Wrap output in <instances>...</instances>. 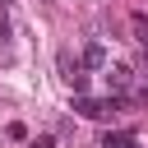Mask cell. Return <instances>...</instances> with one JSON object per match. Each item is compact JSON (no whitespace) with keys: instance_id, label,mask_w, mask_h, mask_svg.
<instances>
[{"instance_id":"cell-6","label":"cell","mask_w":148,"mask_h":148,"mask_svg":"<svg viewBox=\"0 0 148 148\" xmlns=\"http://www.w3.org/2000/svg\"><path fill=\"white\" fill-rule=\"evenodd\" d=\"M28 148H56V139L51 134H37V139H28Z\"/></svg>"},{"instance_id":"cell-3","label":"cell","mask_w":148,"mask_h":148,"mask_svg":"<svg viewBox=\"0 0 148 148\" xmlns=\"http://www.w3.org/2000/svg\"><path fill=\"white\" fill-rule=\"evenodd\" d=\"M97 148H143V139H139L134 130H106Z\"/></svg>"},{"instance_id":"cell-4","label":"cell","mask_w":148,"mask_h":148,"mask_svg":"<svg viewBox=\"0 0 148 148\" xmlns=\"http://www.w3.org/2000/svg\"><path fill=\"white\" fill-rule=\"evenodd\" d=\"M83 69H106V46L102 42H88L83 46Z\"/></svg>"},{"instance_id":"cell-1","label":"cell","mask_w":148,"mask_h":148,"mask_svg":"<svg viewBox=\"0 0 148 148\" xmlns=\"http://www.w3.org/2000/svg\"><path fill=\"white\" fill-rule=\"evenodd\" d=\"M74 111L88 116V120H111L116 111H125V97H88V92H74Z\"/></svg>"},{"instance_id":"cell-7","label":"cell","mask_w":148,"mask_h":148,"mask_svg":"<svg viewBox=\"0 0 148 148\" xmlns=\"http://www.w3.org/2000/svg\"><path fill=\"white\" fill-rule=\"evenodd\" d=\"M143 56H148V46H143Z\"/></svg>"},{"instance_id":"cell-5","label":"cell","mask_w":148,"mask_h":148,"mask_svg":"<svg viewBox=\"0 0 148 148\" xmlns=\"http://www.w3.org/2000/svg\"><path fill=\"white\" fill-rule=\"evenodd\" d=\"M130 28H134V42H143V46H148V14H143V9H134V14H130Z\"/></svg>"},{"instance_id":"cell-2","label":"cell","mask_w":148,"mask_h":148,"mask_svg":"<svg viewBox=\"0 0 148 148\" xmlns=\"http://www.w3.org/2000/svg\"><path fill=\"white\" fill-rule=\"evenodd\" d=\"M134 79H139V74H134L130 65H111V69H106V88H111V97H130Z\"/></svg>"}]
</instances>
